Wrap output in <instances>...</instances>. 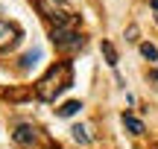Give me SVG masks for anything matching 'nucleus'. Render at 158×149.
<instances>
[{"instance_id": "nucleus-1", "label": "nucleus", "mask_w": 158, "mask_h": 149, "mask_svg": "<svg viewBox=\"0 0 158 149\" xmlns=\"http://www.w3.org/2000/svg\"><path fill=\"white\" fill-rule=\"evenodd\" d=\"M70 82H73V67H70L68 62H59L35 82V97H38L41 103H56V97H62V94L68 91Z\"/></svg>"}, {"instance_id": "nucleus-2", "label": "nucleus", "mask_w": 158, "mask_h": 149, "mask_svg": "<svg viewBox=\"0 0 158 149\" xmlns=\"http://www.w3.org/2000/svg\"><path fill=\"white\" fill-rule=\"evenodd\" d=\"M76 18L73 21H68V23H62V26H53V32H50V41L56 44V50H62V53H76V50H82L85 47V38L76 32Z\"/></svg>"}, {"instance_id": "nucleus-3", "label": "nucleus", "mask_w": 158, "mask_h": 149, "mask_svg": "<svg viewBox=\"0 0 158 149\" xmlns=\"http://www.w3.org/2000/svg\"><path fill=\"white\" fill-rule=\"evenodd\" d=\"M38 12L47 18V21H53L56 26L73 21V12H70L68 0H38Z\"/></svg>"}, {"instance_id": "nucleus-4", "label": "nucleus", "mask_w": 158, "mask_h": 149, "mask_svg": "<svg viewBox=\"0 0 158 149\" xmlns=\"http://www.w3.org/2000/svg\"><path fill=\"white\" fill-rule=\"evenodd\" d=\"M18 41H21V26L18 23H9V21H0V53L15 50Z\"/></svg>"}, {"instance_id": "nucleus-5", "label": "nucleus", "mask_w": 158, "mask_h": 149, "mask_svg": "<svg viewBox=\"0 0 158 149\" xmlns=\"http://www.w3.org/2000/svg\"><path fill=\"white\" fill-rule=\"evenodd\" d=\"M12 140H15L18 146H32L35 140H38V129L29 126V123H21V126L12 132Z\"/></svg>"}, {"instance_id": "nucleus-6", "label": "nucleus", "mask_w": 158, "mask_h": 149, "mask_svg": "<svg viewBox=\"0 0 158 149\" xmlns=\"http://www.w3.org/2000/svg\"><path fill=\"white\" fill-rule=\"evenodd\" d=\"M41 58H44V50H41V47H32L29 53H23V58H21V67H23V70H29L32 64H38Z\"/></svg>"}, {"instance_id": "nucleus-7", "label": "nucleus", "mask_w": 158, "mask_h": 149, "mask_svg": "<svg viewBox=\"0 0 158 149\" xmlns=\"http://www.w3.org/2000/svg\"><path fill=\"white\" fill-rule=\"evenodd\" d=\"M70 135H73V140H76V143H82V146H88L91 140H94V135H91V129H88V126H82V123L70 129Z\"/></svg>"}, {"instance_id": "nucleus-8", "label": "nucleus", "mask_w": 158, "mask_h": 149, "mask_svg": "<svg viewBox=\"0 0 158 149\" xmlns=\"http://www.w3.org/2000/svg\"><path fill=\"white\" fill-rule=\"evenodd\" d=\"M79 108H82V103H79V99H70V103L59 105L56 114H59V117H73V114H79Z\"/></svg>"}, {"instance_id": "nucleus-9", "label": "nucleus", "mask_w": 158, "mask_h": 149, "mask_svg": "<svg viewBox=\"0 0 158 149\" xmlns=\"http://www.w3.org/2000/svg\"><path fill=\"white\" fill-rule=\"evenodd\" d=\"M123 126H126V129H129V132H132V135H143V123H141V120H138V117H135V114H123Z\"/></svg>"}, {"instance_id": "nucleus-10", "label": "nucleus", "mask_w": 158, "mask_h": 149, "mask_svg": "<svg viewBox=\"0 0 158 149\" xmlns=\"http://www.w3.org/2000/svg\"><path fill=\"white\" fill-rule=\"evenodd\" d=\"M102 56H106L108 67H117V50H114L111 41H102Z\"/></svg>"}, {"instance_id": "nucleus-11", "label": "nucleus", "mask_w": 158, "mask_h": 149, "mask_svg": "<svg viewBox=\"0 0 158 149\" xmlns=\"http://www.w3.org/2000/svg\"><path fill=\"white\" fill-rule=\"evenodd\" d=\"M141 56H143V58H149V62H158V50L149 44V41H147V44H141Z\"/></svg>"}, {"instance_id": "nucleus-12", "label": "nucleus", "mask_w": 158, "mask_h": 149, "mask_svg": "<svg viewBox=\"0 0 158 149\" xmlns=\"http://www.w3.org/2000/svg\"><path fill=\"white\" fill-rule=\"evenodd\" d=\"M152 9H155V18H158V0H152Z\"/></svg>"}]
</instances>
